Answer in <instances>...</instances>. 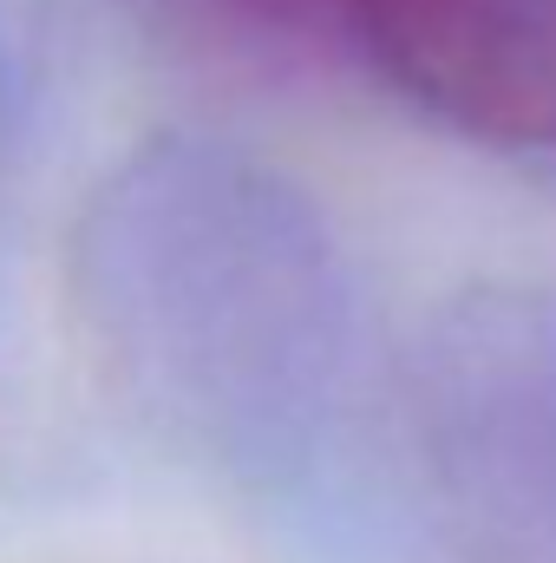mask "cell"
Wrapping results in <instances>:
<instances>
[{
	"mask_svg": "<svg viewBox=\"0 0 556 563\" xmlns=\"http://www.w3.org/2000/svg\"><path fill=\"white\" fill-rule=\"evenodd\" d=\"M256 7H269V13H301V7H321V0H256ZM347 7V0H341Z\"/></svg>",
	"mask_w": 556,
	"mask_h": 563,
	"instance_id": "2",
	"label": "cell"
},
{
	"mask_svg": "<svg viewBox=\"0 0 556 563\" xmlns=\"http://www.w3.org/2000/svg\"><path fill=\"white\" fill-rule=\"evenodd\" d=\"M425 112L491 144H556V0H347Z\"/></svg>",
	"mask_w": 556,
	"mask_h": 563,
	"instance_id": "1",
	"label": "cell"
}]
</instances>
